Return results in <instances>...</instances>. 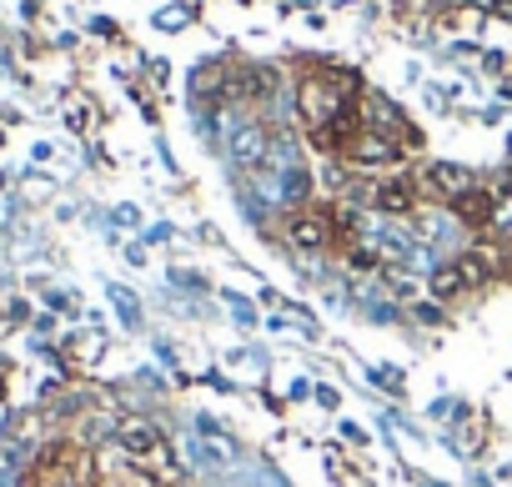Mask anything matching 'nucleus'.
<instances>
[{"label":"nucleus","instance_id":"8","mask_svg":"<svg viewBox=\"0 0 512 487\" xmlns=\"http://www.w3.org/2000/svg\"><path fill=\"white\" fill-rule=\"evenodd\" d=\"M452 206H457V216H462L467 226H487V221H492V211H497V196L472 186V191H467L462 201H452Z\"/></svg>","mask_w":512,"mask_h":487},{"label":"nucleus","instance_id":"6","mask_svg":"<svg viewBox=\"0 0 512 487\" xmlns=\"http://www.w3.org/2000/svg\"><path fill=\"white\" fill-rule=\"evenodd\" d=\"M231 156H236V166H256V161L267 156V131L251 126V121H241V126L231 131Z\"/></svg>","mask_w":512,"mask_h":487},{"label":"nucleus","instance_id":"11","mask_svg":"<svg viewBox=\"0 0 512 487\" xmlns=\"http://www.w3.org/2000/svg\"><path fill=\"white\" fill-rule=\"evenodd\" d=\"M377 206H382V211H412V186H407V181H387V186L377 191Z\"/></svg>","mask_w":512,"mask_h":487},{"label":"nucleus","instance_id":"5","mask_svg":"<svg viewBox=\"0 0 512 487\" xmlns=\"http://www.w3.org/2000/svg\"><path fill=\"white\" fill-rule=\"evenodd\" d=\"M367 121H372L367 131H382V136H397V131H402L407 141H417V131L402 121V111H397V106H392L382 91H367Z\"/></svg>","mask_w":512,"mask_h":487},{"label":"nucleus","instance_id":"17","mask_svg":"<svg viewBox=\"0 0 512 487\" xmlns=\"http://www.w3.org/2000/svg\"><path fill=\"white\" fill-rule=\"evenodd\" d=\"M497 186H502V191H512V166L502 171V181H497Z\"/></svg>","mask_w":512,"mask_h":487},{"label":"nucleus","instance_id":"15","mask_svg":"<svg viewBox=\"0 0 512 487\" xmlns=\"http://www.w3.org/2000/svg\"><path fill=\"white\" fill-rule=\"evenodd\" d=\"M111 302L121 307V317H126V327H136V322H141V317H136V302H131L126 292H111Z\"/></svg>","mask_w":512,"mask_h":487},{"label":"nucleus","instance_id":"18","mask_svg":"<svg viewBox=\"0 0 512 487\" xmlns=\"http://www.w3.org/2000/svg\"><path fill=\"white\" fill-rule=\"evenodd\" d=\"M497 11H502V16L512 21V0H497Z\"/></svg>","mask_w":512,"mask_h":487},{"label":"nucleus","instance_id":"3","mask_svg":"<svg viewBox=\"0 0 512 487\" xmlns=\"http://www.w3.org/2000/svg\"><path fill=\"white\" fill-rule=\"evenodd\" d=\"M31 487H86L81 482V457L76 447H56L41 467H36V482Z\"/></svg>","mask_w":512,"mask_h":487},{"label":"nucleus","instance_id":"2","mask_svg":"<svg viewBox=\"0 0 512 487\" xmlns=\"http://www.w3.org/2000/svg\"><path fill=\"white\" fill-rule=\"evenodd\" d=\"M422 181H427V191L442 196V201H462V196L477 186V176H472L467 166H457V161H432V166L422 171Z\"/></svg>","mask_w":512,"mask_h":487},{"label":"nucleus","instance_id":"4","mask_svg":"<svg viewBox=\"0 0 512 487\" xmlns=\"http://www.w3.org/2000/svg\"><path fill=\"white\" fill-rule=\"evenodd\" d=\"M347 151H352V161H357V166H392V161H402L397 141H392V136H382V131H362Z\"/></svg>","mask_w":512,"mask_h":487},{"label":"nucleus","instance_id":"1","mask_svg":"<svg viewBox=\"0 0 512 487\" xmlns=\"http://www.w3.org/2000/svg\"><path fill=\"white\" fill-rule=\"evenodd\" d=\"M357 91H362V86H357V76H352V71L307 76V81H302V91H297V111H302V121H307L312 131H322V126H332V121L352 116V96H357Z\"/></svg>","mask_w":512,"mask_h":487},{"label":"nucleus","instance_id":"13","mask_svg":"<svg viewBox=\"0 0 512 487\" xmlns=\"http://www.w3.org/2000/svg\"><path fill=\"white\" fill-rule=\"evenodd\" d=\"M457 272H462V282H467V287H477V282H487V257H462V262H457Z\"/></svg>","mask_w":512,"mask_h":487},{"label":"nucleus","instance_id":"9","mask_svg":"<svg viewBox=\"0 0 512 487\" xmlns=\"http://www.w3.org/2000/svg\"><path fill=\"white\" fill-rule=\"evenodd\" d=\"M121 447H131V452H156V447H161V432H156L151 422H126V427H121Z\"/></svg>","mask_w":512,"mask_h":487},{"label":"nucleus","instance_id":"7","mask_svg":"<svg viewBox=\"0 0 512 487\" xmlns=\"http://www.w3.org/2000/svg\"><path fill=\"white\" fill-rule=\"evenodd\" d=\"M292 241L302 252H322L332 241V216H297L292 221Z\"/></svg>","mask_w":512,"mask_h":487},{"label":"nucleus","instance_id":"12","mask_svg":"<svg viewBox=\"0 0 512 487\" xmlns=\"http://www.w3.org/2000/svg\"><path fill=\"white\" fill-rule=\"evenodd\" d=\"M462 287H467V282H462L457 267H437V272H432V292H437V297H452V292H462Z\"/></svg>","mask_w":512,"mask_h":487},{"label":"nucleus","instance_id":"16","mask_svg":"<svg viewBox=\"0 0 512 487\" xmlns=\"http://www.w3.org/2000/svg\"><path fill=\"white\" fill-rule=\"evenodd\" d=\"M231 317L241 322V327H251L256 317H251V302H241V297H231Z\"/></svg>","mask_w":512,"mask_h":487},{"label":"nucleus","instance_id":"10","mask_svg":"<svg viewBox=\"0 0 512 487\" xmlns=\"http://www.w3.org/2000/svg\"><path fill=\"white\" fill-rule=\"evenodd\" d=\"M312 196V176L302 171V166H287V176H282V201H307Z\"/></svg>","mask_w":512,"mask_h":487},{"label":"nucleus","instance_id":"14","mask_svg":"<svg viewBox=\"0 0 512 487\" xmlns=\"http://www.w3.org/2000/svg\"><path fill=\"white\" fill-rule=\"evenodd\" d=\"M191 462H201V467H221L226 457H221V452H211L206 442H196V437H191Z\"/></svg>","mask_w":512,"mask_h":487}]
</instances>
